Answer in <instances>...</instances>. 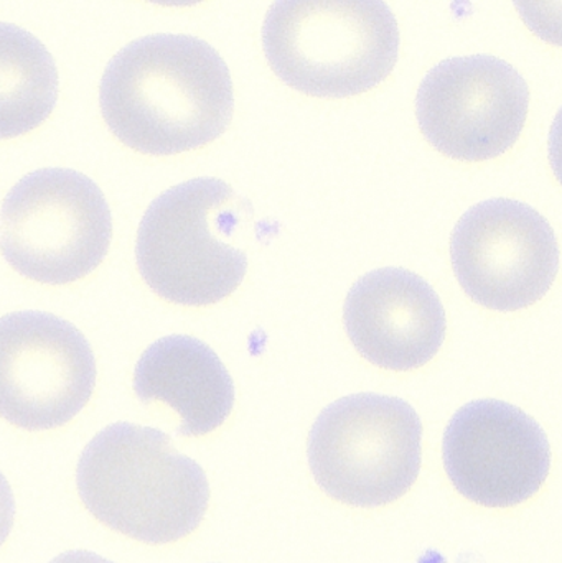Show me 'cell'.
I'll use <instances>...</instances> for the list:
<instances>
[{"instance_id":"6da1fadb","label":"cell","mask_w":562,"mask_h":563,"mask_svg":"<svg viewBox=\"0 0 562 563\" xmlns=\"http://www.w3.org/2000/svg\"><path fill=\"white\" fill-rule=\"evenodd\" d=\"M102 118L132 151L175 155L220 137L233 118L230 69L220 53L191 35L142 36L106 66Z\"/></svg>"},{"instance_id":"7a4b0ae2","label":"cell","mask_w":562,"mask_h":563,"mask_svg":"<svg viewBox=\"0 0 562 563\" xmlns=\"http://www.w3.org/2000/svg\"><path fill=\"white\" fill-rule=\"evenodd\" d=\"M86 509L112 531L145 544L180 541L200 526L210 501L207 475L152 427H106L76 470Z\"/></svg>"},{"instance_id":"3957f363","label":"cell","mask_w":562,"mask_h":563,"mask_svg":"<svg viewBox=\"0 0 562 563\" xmlns=\"http://www.w3.org/2000/svg\"><path fill=\"white\" fill-rule=\"evenodd\" d=\"M273 71L316 98H350L388 78L399 55V30L379 0H280L263 25Z\"/></svg>"},{"instance_id":"277c9868","label":"cell","mask_w":562,"mask_h":563,"mask_svg":"<svg viewBox=\"0 0 562 563\" xmlns=\"http://www.w3.org/2000/svg\"><path fill=\"white\" fill-rule=\"evenodd\" d=\"M251 214L250 201L218 178L168 188L139 224L135 261L142 279L172 303H218L246 276V254L228 240Z\"/></svg>"},{"instance_id":"5b68a950","label":"cell","mask_w":562,"mask_h":563,"mask_svg":"<svg viewBox=\"0 0 562 563\" xmlns=\"http://www.w3.org/2000/svg\"><path fill=\"white\" fill-rule=\"evenodd\" d=\"M422 423L398 397L355 394L330 404L309 435L317 485L337 501L378 508L398 501L421 470Z\"/></svg>"},{"instance_id":"8992f818","label":"cell","mask_w":562,"mask_h":563,"mask_svg":"<svg viewBox=\"0 0 562 563\" xmlns=\"http://www.w3.org/2000/svg\"><path fill=\"white\" fill-rule=\"evenodd\" d=\"M112 218L101 188L69 168H42L9 191L0 251L26 279L65 285L89 276L108 254Z\"/></svg>"},{"instance_id":"52a82bcc","label":"cell","mask_w":562,"mask_h":563,"mask_svg":"<svg viewBox=\"0 0 562 563\" xmlns=\"http://www.w3.org/2000/svg\"><path fill=\"white\" fill-rule=\"evenodd\" d=\"M530 89L524 76L492 55L439 63L416 96L419 128L432 147L455 161L504 155L524 131Z\"/></svg>"},{"instance_id":"ba28073f","label":"cell","mask_w":562,"mask_h":563,"mask_svg":"<svg viewBox=\"0 0 562 563\" xmlns=\"http://www.w3.org/2000/svg\"><path fill=\"white\" fill-rule=\"evenodd\" d=\"M96 386L81 331L45 311L0 318V417L20 429L52 430L75 419Z\"/></svg>"},{"instance_id":"9c48e42d","label":"cell","mask_w":562,"mask_h":563,"mask_svg":"<svg viewBox=\"0 0 562 563\" xmlns=\"http://www.w3.org/2000/svg\"><path fill=\"white\" fill-rule=\"evenodd\" d=\"M455 277L482 307L517 311L544 297L560 269L551 224L528 205L508 198L482 201L455 224Z\"/></svg>"},{"instance_id":"30bf717a","label":"cell","mask_w":562,"mask_h":563,"mask_svg":"<svg viewBox=\"0 0 562 563\" xmlns=\"http://www.w3.org/2000/svg\"><path fill=\"white\" fill-rule=\"evenodd\" d=\"M442 459L455 489L485 508L533 498L551 466L550 443L537 420L494 399L459 409L445 429Z\"/></svg>"},{"instance_id":"8fae6325","label":"cell","mask_w":562,"mask_h":563,"mask_svg":"<svg viewBox=\"0 0 562 563\" xmlns=\"http://www.w3.org/2000/svg\"><path fill=\"white\" fill-rule=\"evenodd\" d=\"M346 334L375 366L411 371L444 343L445 310L434 288L398 267L373 271L350 288L343 308Z\"/></svg>"},{"instance_id":"7c38bea8","label":"cell","mask_w":562,"mask_h":563,"mask_svg":"<svg viewBox=\"0 0 562 563\" xmlns=\"http://www.w3.org/2000/svg\"><path fill=\"white\" fill-rule=\"evenodd\" d=\"M134 390L145 406L164 402L178 413V435L201 437L223 426L234 406V384L218 354L203 341L172 334L139 357Z\"/></svg>"},{"instance_id":"4fadbf2b","label":"cell","mask_w":562,"mask_h":563,"mask_svg":"<svg viewBox=\"0 0 562 563\" xmlns=\"http://www.w3.org/2000/svg\"><path fill=\"white\" fill-rule=\"evenodd\" d=\"M58 99L55 59L32 33L0 22V141L46 121Z\"/></svg>"},{"instance_id":"5bb4252c","label":"cell","mask_w":562,"mask_h":563,"mask_svg":"<svg viewBox=\"0 0 562 563\" xmlns=\"http://www.w3.org/2000/svg\"><path fill=\"white\" fill-rule=\"evenodd\" d=\"M13 518H15V501L12 489L5 476L0 473V548L12 531Z\"/></svg>"},{"instance_id":"9a60e30c","label":"cell","mask_w":562,"mask_h":563,"mask_svg":"<svg viewBox=\"0 0 562 563\" xmlns=\"http://www.w3.org/2000/svg\"><path fill=\"white\" fill-rule=\"evenodd\" d=\"M49 563H114L108 561V559H102L101 555L92 554V552L86 551H73L66 552V554L58 555V558L53 559Z\"/></svg>"}]
</instances>
